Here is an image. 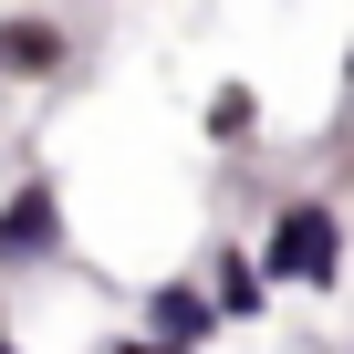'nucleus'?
Wrapping results in <instances>:
<instances>
[{
	"mask_svg": "<svg viewBox=\"0 0 354 354\" xmlns=\"http://www.w3.org/2000/svg\"><path fill=\"white\" fill-rule=\"evenodd\" d=\"M344 84H354V53H344Z\"/></svg>",
	"mask_w": 354,
	"mask_h": 354,
	"instance_id": "1a4fd4ad",
	"label": "nucleus"
},
{
	"mask_svg": "<svg viewBox=\"0 0 354 354\" xmlns=\"http://www.w3.org/2000/svg\"><path fill=\"white\" fill-rule=\"evenodd\" d=\"M73 32L63 11H0V84H63Z\"/></svg>",
	"mask_w": 354,
	"mask_h": 354,
	"instance_id": "f03ea898",
	"label": "nucleus"
},
{
	"mask_svg": "<svg viewBox=\"0 0 354 354\" xmlns=\"http://www.w3.org/2000/svg\"><path fill=\"white\" fill-rule=\"evenodd\" d=\"M0 261H63V198H53V177H21L11 198H0Z\"/></svg>",
	"mask_w": 354,
	"mask_h": 354,
	"instance_id": "7ed1b4c3",
	"label": "nucleus"
},
{
	"mask_svg": "<svg viewBox=\"0 0 354 354\" xmlns=\"http://www.w3.org/2000/svg\"><path fill=\"white\" fill-rule=\"evenodd\" d=\"M0 354H21V344H11V333H0Z\"/></svg>",
	"mask_w": 354,
	"mask_h": 354,
	"instance_id": "6e6552de",
	"label": "nucleus"
},
{
	"mask_svg": "<svg viewBox=\"0 0 354 354\" xmlns=\"http://www.w3.org/2000/svg\"><path fill=\"white\" fill-rule=\"evenodd\" d=\"M115 354H177V344H156V333H125V344H115Z\"/></svg>",
	"mask_w": 354,
	"mask_h": 354,
	"instance_id": "0eeeda50",
	"label": "nucleus"
},
{
	"mask_svg": "<svg viewBox=\"0 0 354 354\" xmlns=\"http://www.w3.org/2000/svg\"><path fill=\"white\" fill-rule=\"evenodd\" d=\"M198 125H209V146H250V136H261V94H250V84H219V94L198 104Z\"/></svg>",
	"mask_w": 354,
	"mask_h": 354,
	"instance_id": "423d86ee",
	"label": "nucleus"
},
{
	"mask_svg": "<svg viewBox=\"0 0 354 354\" xmlns=\"http://www.w3.org/2000/svg\"><path fill=\"white\" fill-rule=\"evenodd\" d=\"M136 313H146L136 333H156V344H177V354H209V344H219V313H209V292H198L188 271H177V281H146Z\"/></svg>",
	"mask_w": 354,
	"mask_h": 354,
	"instance_id": "20e7f679",
	"label": "nucleus"
},
{
	"mask_svg": "<svg viewBox=\"0 0 354 354\" xmlns=\"http://www.w3.org/2000/svg\"><path fill=\"white\" fill-rule=\"evenodd\" d=\"M344 354H354V344H344Z\"/></svg>",
	"mask_w": 354,
	"mask_h": 354,
	"instance_id": "9d476101",
	"label": "nucleus"
},
{
	"mask_svg": "<svg viewBox=\"0 0 354 354\" xmlns=\"http://www.w3.org/2000/svg\"><path fill=\"white\" fill-rule=\"evenodd\" d=\"M250 261H261L271 292H313V302H323V292L344 281V209H333V198H281V209L261 219Z\"/></svg>",
	"mask_w": 354,
	"mask_h": 354,
	"instance_id": "f257e3e1",
	"label": "nucleus"
},
{
	"mask_svg": "<svg viewBox=\"0 0 354 354\" xmlns=\"http://www.w3.org/2000/svg\"><path fill=\"white\" fill-rule=\"evenodd\" d=\"M198 292H209V313H219V323H261V313H271V281H261V261H250L240 240H219V250H209V281H198Z\"/></svg>",
	"mask_w": 354,
	"mask_h": 354,
	"instance_id": "39448f33",
	"label": "nucleus"
}]
</instances>
